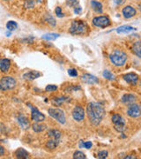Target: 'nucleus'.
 Returning a JSON list of instances; mask_svg holds the SVG:
<instances>
[{
	"label": "nucleus",
	"instance_id": "nucleus-1",
	"mask_svg": "<svg viewBox=\"0 0 141 159\" xmlns=\"http://www.w3.org/2000/svg\"><path fill=\"white\" fill-rule=\"evenodd\" d=\"M86 114L93 125H98L105 116V110L99 102H89L86 106Z\"/></svg>",
	"mask_w": 141,
	"mask_h": 159
},
{
	"label": "nucleus",
	"instance_id": "nucleus-14",
	"mask_svg": "<svg viewBox=\"0 0 141 159\" xmlns=\"http://www.w3.org/2000/svg\"><path fill=\"white\" fill-rule=\"evenodd\" d=\"M123 15L125 19H130L136 14V10L130 6H127L123 8Z\"/></svg>",
	"mask_w": 141,
	"mask_h": 159
},
{
	"label": "nucleus",
	"instance_id": "nucleus-7",
	"mask_svg": "<svg viewBox=\"0 0 141 159\" xmlns=\"http://www.w3.org/2000/svg\"><path fill=\"white\" fill-rule=\"evenodd\" d=\"M0 85L2 87L3 90L12 89L16 86V80L11 76H5L0 80Z\"/></svg>",
	"mask_w": 141,
	"mask_h": 159
},
{
	"label": "nucleus",
	"instance_id": "nucleus-38",
	"mask_svg": "<svg viewBox=\"0 0 141 159\" xmlns=\"http://www.w3.org/2000/svg\"><path fill=\"white\" fill-rule=\"evenodd\" d=\"M81 11H82V8H81V6H78L74 8V13H75V14H79V13H80V12H81Z\"/></svg>",
	"mask_w": 141,
	"mask_h": 159
},
{
	"label": "nucleus",
	"instance_id": "nucleus-36",
	"mask_svg": "<svg viewBox=\"0 0 141 159\" xmlns=\"http://www.w3.org/2000/svg\"><path fill=\"white\" fill-rule=\"evenodd\" d=\"M68 74L72 77H77L78 76V71L76 69L72 68L68 70Z\"/></svg>",
	"mask_w": 141,
	"mask_h": 159
},
{
	"label": "nucleus",
	"instance_id": "nucleus-29",
	"mask_svg": "<svg viewBox=\"0 0 141 159\" xmlns=\"http://www.w3.org/2000/svg\"><path fill=\"white\" fill-rule=\"evenodd\" d=\"M66 101V99H65V97H56V98H54L53 100H52V103L54 104V105H61L63 102H64Z\"/></svg>",
	"mask_w": 141,
	"mask_h": 159
},
{
	"label": "nucleus",
	"instance_id": "nucleus-13",
	"mask_svg": "<svg viewBox=\"0 0 141 159\" xmlns=\"http://www.w3.org/2000/svg\"><path fill=\"white\" fill-rule=\"evenodd\" d=\"M17 121L18 123L20 124V125L21 126V128L24 129V130H27V129L29 128V126H30V124H29V121H28V118L25 115H23V114H20L18 116Z\"/></svg>",
	"mask_w": 141,
	"mask_h": 159
},
{
	"label": "nucleus",
	"instance_id": "nucleus-44",
	"mask_svg": "<svg viewBox=\"0 0 141 159\" xmlns=\"http://www.w3.org/2000/svg\"><path fill=\"white\" fill-rule=\"evenodd\" d=\"M6 1H7V0H6Z\"/></svg>",
	"mask_w": 141,
	"mask_h": 159
},
{
	"label": "nucleus",
	"instance_id": "nucleus-24",
	"mask_svg": "<svg viewBox=\"0 0 141 159\" xmlns=\"http://www.w3.org/2000/svg\"><path fill=\"white\" fill-rule=\"evenodd\" d=\"M132 51L134 52V54L137 55L138 57H141V45H140V42L138 41L134 43L133 44V47H132Z\"/></svg>",
	"mask_w": 141,
	"mask_h": 159
},
{
	"label": "nucleus",
	"instance_id": "nucleus-8",
	"mask_svg": "<svg viewBox=\"0 0 141 159\" xmlns=\"http://www.w3.org/2000/svg\"><path fill=\"white\" fill-rule=\"evenodd\" d=\"M127 114L130 116V118H138L141 115L140 105L138 103H132L130 104L127 108Z\"/></svg>",
	"mask_w": 141,
	"mask_h": 159
},
{
	"label": "nucleus",
	"instance_id": "nucleus-5",
	"mask_svg": "<svg viewBox=\"0 0 141 159\" xmlns=\"http://www.w3.org/2000/svg\"><path fill=\"white\" fill-rule=\"evenodd\" d=\"M112 123L114 124L115 129L119 132L122 133L125 130V120L119 114H114L111 118Z\"/></svg>",
	"mask_w": 141,
	"mask_h": 159
},
{
	"label": "nucleus",
	"instance_id": "nucleus-45",
	"mask_svg": "<svg viewBox=\"0 0 141 159\" xmlns=\"http://www.w3.org/2000/svg\"><path fill=\"white\" fill-rule=\"evenodd\" d=\"M0 142H1V141H0Z\"/></svg>",
	"mask_w": 141,
	"mask_h": 159
},
{
	"label": "nucleus",
	"instance_id": "nucleus-12",
	"mask_svg": "<svg viewBox=\"0 0 141 159\" xmlns=\"http://www.w3.org/2000/svg\"><path fill=\"white\" fill-rule=\"evenodd\" d=\"M81 80L86 83V84H90V85H94V84H97L99 82V80L95 75L90 74H85L81 76Z\"/></svg>",
	"mask_w": 141,
	"mask_h": 159
},
{
	"label": "nucleus",
	"instance_id": "nucleus-18",
	"mask_svg": "<svg viewBox=\"0 0 141 159\" xmlns=\"http://www.w3.org/2000/svg\"><path fill=\"white\" fill-rule=\"evenodd\" d=\"M14 155H15V157H16L17 158H20V159L29 158V153H28V151H27L25 148H18L17 150L15 151Z\"/></svg>",
	"mask_w": 141,
	"mask_h": 159
},
{
	"label": "nucleus",
	"instance_id": "nucleus-33",
	"mask_svg": "<svg viewBox=\"0 0 141 159\" xmlns=\"http://www.w3.org/2000/svg\"><path fill=\"white\" fill-rule=\"evenodd\" d=\"M93 146V144H92V142H80V145H79V147L81 148V147H83L85 148H91V147Z\"/></svg>",
	"mask_w": 141,
	"mask_h": 159
},
{
	"label": "nucleus",
	"instance_id": "nucleus-23",
	"mask_svg": "<svg viewBox=\"0 0 141 159\" xmlns=\"http://www.w3.org/2000/svg\"><path fill=\"white\" fill-rule=\"evenodd\" d=\"M59 144V140L56 139H51L46 143V147L50 149H55Z\"/></svg>",
	"mask_w": 141,
	"mask_h": 159
},
{
	"label": "nucleus",
	"instance_id": "nucleus-31",
	"mask_svg": "<svg viewBox=\"0 0 141 159\" xmlns=\"http://www.w3.org/2000/svg\"><path fill=\"white\" fill-rule=\"evenodd\" d=\"M66 5L69 7H73V8H75L76 6H79V1L78 0H67L66 1Z\"/></svg>",
	"mask_w": 141,
	"mask_h": 159
},
{
	"label": "nucleus",
	"instance_id": "nucleus-10",
	"mask_svg": "<svg viewBox=\"0 0 141 159\" xmlns=\"http://www.w3.org/2000/svg\"><path fill=\"white\" fill-rule=\"evenodd\" d=\"M73 118L78 122H81L85 119V111L81 106L77 105L73 111Z\"/></svg>",
	"mask_w": 141,
	"mask_h": 159
},
{
	"label": "nucleus",
	"instance_id": "nucleus-28",
	"mask_svg": "<svg viewBox=\"0 0 141 159\" xmlns=\"http://www.w3.org/2000/svg\"><path fill=\"white\" fill-rule=\"evenodd\" d=\"M102 75H103V77L105 78V79L108 80H115V75L112 74V73H110L109 71H108V70H105V71H103V73H102Z\"/></svg>",
	"mask_w": 141,
	"mask_h": 159
},
{
	"label": "nucleus",
	"instance_id": "nucleus-40",
	"mask_svg": "<svg viewBox=\"0 0 141 159\" xmlns=\"http://www.w3.org/2000/svg\"><path fill=\"white\" fill-rule=\"evenodd\" d=\"M124 158L125 159H137V157L133 156V155H129V156H126Z\"/></svg>",
	"mask_w": 141,
	"mask_h": 159
},
{
	"label": "nucleus",
	"instance_id": "nucleus-42",
	"mask_svg": "<svg viewBox=\"0 0 141 159\" xmlns=\"http://www.w3.org/2000/svg\"><path fill=\"white\" fill-rule=\"evenodd\" d=\"M10 34H11V33H10V32H8V33L6 32V35H7V36H10Z\"/></svg>",
	"mask_w": 141,
	"mask_h": 159
},
{
	"label": "nucleus",
	"instance_id": "nucleus-37",
	"mask_svg": "<svg viewBox=\"0 0 141 159\" xmlns=\"http://www.w3.org/2000/svg\"><path fill=\"white\" fill-rule=\"evenodd\" d=\"M55 12H56V16H57V17H58V18L64 17V13H63L61 7L57 6V7H56V10H55Z\"/></svg>",
	"mask_w": 141,
	"mask_h": 159
},
{
	"label": "nucleus",
	"instance_id": "nucleus-6",
	"mask_svg": "<svg viewBox=\"0 0 141 159\" xmlns=\"http://www.w3.org/2000/svg\"><path fill=\"white\" fill-rule=\"evenodd\" d=\"M93 24L97 28L105 29L110 26L111 21L107 16H97L93 19Z\"/></svg>",
	"mask_w": 141,
	"mask_h": 159
},
{
	"label": "nucleus",
	"instance_id": "nucleus-4",
	"mask_svg": "<svg viewBox=\"0 0 141 159\" xmlns=\"http://www.w3.org/2000/svg\"><path fill=\"white\" fill-rule=\"evenodd\" d=\"M48 112L50 114V116L52 117L54 119H56V121L60 124H65V114L64 112V111H62L61 109L58 108H50L48 110Z\"/></svg>",
	"mask_w": 141,
	"mask_h": 159
},
{
	"label": "nucleus",
	"instance_id": "nucleus-43",
	"mask_svg": "<svg viewBox=\"0 0 141 159\" xmlns=\"http://www.w3.org/2000/svg\"><path fill=\"white\" fill-rule=\"evenodd\" d=\"M0 90H3V89H2V87H1V85H0Z\"/></svg>",
	"mask_w": 141,
	"mask_h": 159
},
{
	"label": "nucleus",
	"instance_id": "nucleus-32",
	"mask_svg": "<svg viewBox=\"0 0 141 159\" xmlns=\"http://www.w3.org/2000/svg\"><path fill=\"white\" fill-rule=\"evenodd\" d=\"M34 0H26L25 1V4H24V6L27 8V9H31L34 6Z\"/></svg>",
	"mask_w": 141,
	"mask_h": 159
},
{
	"label": "nucleus",
	"instance_id": "nucleus-41",
	"mask_svg": "<svg viewBox=\"0 0 141 159\" xmlns=\"http://www.w3.org/2000/svg\"><path fill=\"white\" fill-rule=\"evenodd\" d=\"M5 154V148L3 146H0V157Z\"/></svg>",
	"mask_w": 141,
	"mask_h": 159
},
{
	"label": "nucleus",
	"instance_id": "nucleus-22",
	"mask_svg": "<svg viewBox=\"0 0 141 159\" xmlns=\"http://www.w3.org/2000/svg\"><path fill=\"white\" fill-rule=\"evenodd\" d=\"M48 135L49 137H51V139H56V140H59L61 138V132L59 130H56V129H51L49 131L48 133Z\"/></svg>",
	"mask_w": 141,
	"mask_h": 159
},
{
	"label": "nucleus",
	"instance_id": "nucleus-34",
	"mask_svg": "<svg viewBox=\"0 0 141 159\" xmlns=\"http://www.w3.org/2000/svg\"><path fill=\"white\" fill-rule=\"evenodd\" d=\"M108 151H106V150H102V151H100V152L98 153L97 157L100 159H105L108 157Z\"/></svg>",
	"mask_w": 141,
	"mask_h": 159
},
{
	"label": "nucleus",
	"instance_id": "nucleus-9",
	"mask_svg": "<svg viewBox=\"0 0 141 159\" xmlns=\"http://www.w3.org/2000/svg\"><path fill=\"white\" fill-rule=\"evenodd\" d=\"M31 108V119L34 122H42L45 119V115L42 114L36 107L30 105Z\"/></svg>",
	"mask_w": 141,
	"mask_h": 159
},
{
	"label": "nucleus",
	"instance_id": "nucleus-26",
	"mask_svg": "<svg viewBox=\"0 0 141 159\" xmlns=\"http://www.w3.org/2000/svg\"><path fill=\"white\" fill-rule=\"evenodd\" d=\"M18 28V24L15 21H13V20H9L8 22L6 23V29L7 30H9V31H14L15 29Z\"/></svg>",
	"mask_w": 141,
	"mask_h": 159
},
{
	"label": "nucleus",
	"instance_id": "nucleus-25",
	"mask_svg": "<svg viewBox=\"0 0 141 159\" xmlns=\"http://www.w3.org/2000/svg\"><path fill=\"white\" fill-rule=\"evenodd\" d=\"M60 36L59 34H56V33H50V34H45L42 36V38L47 41H54V40L57 39Z\"/></svg>",
	"mask_w": 141,
	"mask_h": 159
},
{
	"label": "nucleus",
	"instance_id": "nucleus-3",
	"mask_svg": "<svg viewBox=\"0 0 141 159\" xmlns=\"http://www.w3.org/2000/svg\"><path fill=\"white\" fill-rule=\"evenodd\" d=\"M109 60L116 66H123L127 60V55L123 51L115 50L110 53Z\"/></svg>",
	"mask_w": 141,
	"mask_h": 159
},
{
	"label": "nucleus",
	"instance_id": "nucleus-2",
	"mask_svg": "<svg viewBox=\"0 0 141 159\" xmlns=\"http://www.w3.org/2000/svg\"><path fill=\"white\" fill-rule=\"evenodd\" d=\"M88 29L87 23L80 20H76L72 23L69 32L74 35H84L88 32Z\"/></svg>",
	"mask_w": 141,
	"mask_h": 159
},
{
	"label": "nucleus",
	"instance_id": "nucleus-27",
	"mask_svg": "<svg viewBox=\"0 0 141 159\" xmlns=\"http://www.w3.org/2000/svg\"><path fill=\"white\" fill-rule=\"evenodd\" d=\"M45 21L48 23V24H50L51 26H52V27H55L56 24V20H55V18L53 17L52 15H51V14H46Z\"/></svg>",
	"mask_w": 141,
	"mask_h": 159
},
{
	"label": "nucleus",
	"instance_id": "nucleus-19",
	"mask_svg": "<svg viewBox=\"0 0 141 159\" xmlns=\"http://www.w3.org/2000/svg\"><path fill=\"white\" fill-rule=\"evenodd\" d=\"M133 30H135V29L129 25H124V26H121V27H118L117 29H116V31L117 34H128Z\"/></svg>",
	"mask_w": 141,
	"mask_h": 159
},
{
	"label": "nucleus",
	"instance_id": "nucleus-16",
	"mask_svg": "<svg viewBox=\"0 0 141 159\" xmlns=\"http://www.w3.org/2000/svg\"><path fill=\"white\" fill-rule=\"evenodd\" d=\"M10 66H11V62L9 59L7 58L0 59V71H2L3 73H6L10 69Z\"/></svg>",
	"mask_w": 141,
	"mask_h": 159
},
{
	"label": "nucleus",
	"instance_id": "nucleus-39",
	"mask_svg": "<svg viewBox=\"0 0 141 159\" xmlns=\"http://www.w3.org/2000/svg\"><path fill=\"white\" fill-rule=\"evenodd\" d=\"M125 1H126V0H114L115 4H117V6H122V5H124V3H125Z\"/></svg>",
	"mask_w": 141,
	"mask_h": 159
},
{
	"label": "nucleus",
	"instance_id": "nucleus-21",
	"mask_svg": "<svg viewBox=\"0 0 141 159\" xmlns=\"http://www.w3.org/2000/svg\"><path fill=\"white\" fill-rule=\"evenodd\" d=\"M91 6H92L93 10L96 11L97 13H102V5L100 2H98L96 0H92L91 1Z\"/></svg>",
	"mask_w": 141,
	"mask_h": 159
},
{
	"label": "nucleus",
	"instance_id": "nucleus-17",
	"mask_svg": "<svg viewBox=\"0 0 141 159\" xmlns=\"http://www.w3.org/2000/svg\"><path fill=\"white\" fill-rule=\"evenodd\" d=\"M42 75V74H41L40 72H38V71H30V72H28L27 74H24L23 77L26 80H35L37 79V78H39V77H41Z\"/></svg>",
	"mask_w": 141,
	"mask_h": 159
},
{
	"label": "nucleus",
	"instance_id": "nucleus-35",
	"mask_svg": "<svg viewBox=\"0 0 141 159\" xmlns=\"http://www.w3.org/2000/svg\"><path fill=\"white\" fill-rule=\"evenodd\" d=\"M45 90L47 91V92H54V91L57 90V86L53 85V84L48 85L45 88Z\"/></svg>",
	"mask_w": 141,
	"mask_h": 159
},
{
	"label": "nucleus",
	"instance_id": "nucleus-30",
	"mask_svg": "<svg viewBox=\"0 0 141 159\" xmlns=\"http://www.w3.org/2000/svg\"><path fill=\"white\" fill-rule=\"evenodd\" d=\"M73 158L74 159H86V155H85L83 152H81V151H79V150H77V151H75V152H74Z\"/></svg>",
	"mask_w": 141,
	"mask_h": 159
},
{
	"label": "nucleus",
	"instance_id": "nucleus-20",
	"mask_svg": "<svg viewBox=\"0 0 141 159\" xmlns=\"http://www.w3.org/2000/svg\"><path fill=\"white\" fill-rule=\"evenodd\" d=\"M32 129L36 133H42L47 129V125L42 124L41 122H35L34 124L32 125Z\"/></svg>",
	"mask_w": 141,
	"mask_h": 159
},
{
	"label": "nucleus",
	"instance_id": "nucleus-11",
	"mask_svg": "<svg viewBox=\"0 0 141 159\" xmlns=\"http://www.w3.org/2000/svg\"><path fill=\"white\" fill-rule=\"evenodd\" d=\"M124 80L131 86L136 85L139 81V75L135 73H129V74H126L124 75Z\"/></svg>",
	"mask_w": 141,
	"mask_h": 159
},
{
	"label": "nucleus",
	"instance_id": "nucleus-15",
	"mask_svg": "<svg viewBox=\"0 0 141 159\" xmlns=\"http://www.w3.org/2000/svg\"><path fill=\"white\" fill-rule=\"evenodd\" d=\"M137 101V97L132 94H125L122 97V102L126 104V105H130L134 103Z\"/></svg>",
	"mask_w": 141,
	"mask_h": 159
}]
</instances>
